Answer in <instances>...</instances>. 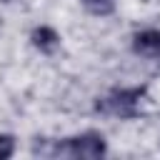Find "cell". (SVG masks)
Instances as JSON below:
<instances>
[{"mask_svg": "<svg viewBox=\"0 0 160 160\" xmlns=\"http://www.w3.org/2000/svg\"><path fill=\"white\" fill-rule=\"evenodd\" d=\"M145 92H148L145 85L112 90L110 95H105V98H100L95 102V110L105 112V115H115V118H135L138 115V105L145 98Z\"/></svg>", "mask_w": 160, "mask_h": 160, "instance_id": "1", "label": "cell"}, {"mask_svg": "<svg viewBox=\"0 0 160 160\" xmlns=\"http://www.w3.org/2000/svg\"><path fill=\"white\" fill-rule=\"evenodd\" d=\"M105 138L98 132H85V135H75V138H65L62 142L55 145L52 155H62V158H100L105 155Z\"/></svg>", "mask_w": 160, "mask_h": 160, "instance_id": "2", "label": "cell"}, {"mask_svg": "<svg viewBox=\"0 0 160 160\" xmlns=\"http://www.w3.org/2000/svg\"><path fill=\"white\" fill-rule=\"evenodd\" d=\"M132 50L140 55H158L160 52V30H142L132 38Z\"/></svg>", "mask_w": 160, "mask_h": 160, "instance_id": "3", "label": "cell"}, {"mask_svg": "<svg viewBox=\"0 0 160 160\" xmlns=\"http://www.w3.org/2000/svg\"><path fill=\"white\" fill-rule=\"evenodd\" d=\"M30 40H32V45H35L40 52H55V50H58V45H60V35H58L52 28H48V25L35 28Z\"/></svg>", "mask_w": 160, "mask_h": 160, "instance_id": "4", "label": "cell"}, {"mask_svg": "<svg viewBox=\"0 0 160 160\" xmlns=\"http://www.w3.org/2000/svg\"><path fill=\"white\" fill-rule=\"evenodd\" d=\"M82 8H85L90 15L102 18V15H110V12L115 10V0H82Z\"/></svg>", "mask_w": 160, "mask_h": 160, "instance_id": "5", "label": "cell"}, {"mask_svg": "<svg viewBox=\"0 0 160 160\" xmlns=\"http://www.w3.org/2000/svg\"><path fill=\"white\" fill-rule=\"evenodd\" d=\"M15 150V138L12 135H0V160H8Z\"/></svg>", "mask_w": 160, "mask_h": 160, "instance_id": "6", "label": "cell"}]
</instances>
